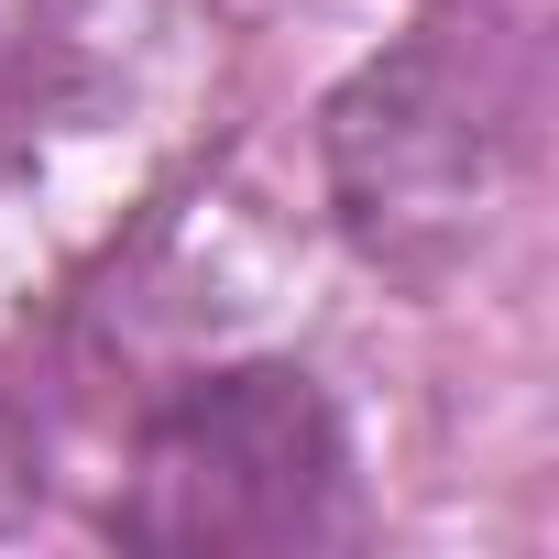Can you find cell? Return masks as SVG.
I'll list each match as a JSON object with an SVG mask.
<instances>
[{"mask_svg": "<svg viewBox=\"0 0 559 559\" xmlns=\"http://www.w3.org/2000/svg\"><path fill=\"white\" fill-rule=\"evenodd\" d=\"M537 0H417L330 99V219L373 274L450 286L537 165Z\"/></svg>", "mask_w": 559, "mask_h": 559, "instance_id": "cell-1", "label": "cell"}, {"mask_svg": "<svg viewBox=\"0 0 559 559\" xmlns=\"http://www.w3.org/2000/svg\"><path fill=\"white\" fill-rule=\"evenodd\" d=\"M362 515V439L341 395L286 362H209L165 384L110 472V537L176 548V559H286V548H352Z\"/></svg>", "mask_w": 559, "mask_h": 559, "instance_id": "cell-2", "label": "cell"}]
</instances>
